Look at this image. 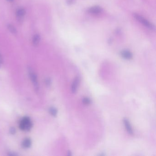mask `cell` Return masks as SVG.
I'll return each mask as SVG.
<instances>
[{
  "mask_svg": "<svg viewBox=\"0 0 156 156\" xmlns=\"http://www.w3.org/2000/svg\"><path fill=\"white\" fill-rule=\"evenodd\" d=\"M20 129L23 131H29L33 126V124L30 119L28 117H24L19 122Z\"/></svg>",
  "mask_w": 156,
  "mask_h": 156,
  "instance_id": "1",
  "label": "cell"
},
{
  "mask_svg": "<svg viewBox=\"0 0 156 156\" xmlns=\"http://www.w3.org/2000/svg\"><path fill=\"white\" fill-rule=\"evenodd\" d=\"M68 155H71V152H68Z\"/></svg>",
  "mask_w": 156,
  "mask_h": 156,
  "instance_id": "17",
  "label": "cell"
},
{
  "mask_svg": "<svg viewBox=\"0 0 156 156\" xmlns=\"http://www.w3.org/2000/svg\"><path fill=\"white\" fill-rule=\"evenodd\" d=\"M7 28L9 30V31L15 34L17 33V31L16 29L13 26V25L11 24H9L7 25Z\"/></svg>",
  "mask_w": 156,
  "mask_h": 156,
  "instance_id": "11",
  "label": "cell"
},
{
  "mask_svg": "<svg viewBox=\"0 0 156 156\" xmlns=\"http://www.w3.org/2000/svg\"><path fill=\"white\" fill-rule=\"evenodd\" d=\"M121 55L122 57L125 59H131L132 58V53L128 51H123L121 52Z\"/></svg>",
  "mask_w": 156,
  "mask_h": 156,
  "instance_id": "8",
  "label": "cell"
},
{
  "mask_svg": "<svg viewBox=\"0 0 156 156\" xmlns=\"http://www.w3.org/2000/svg\"><path fill=\"white\" fill-rule=\"evenodd\" d=\"M10 133L11 134H14L16 133V129L14 127H11L9 130Z\"/></svg>",
  "mask_w": 156,
  "mask_h": 156,
  "instance_id": "14",
  "label": "cell"
},
{
  "mask_svg": "<svg viewBox=\"0 0 156 156\" xmlns=\"http://www.w3.org/2000/svg\"><path fill=\"white\" fill-rule=\"evenodd\" d=\"M82 102L85 104H89L91 103V100L88 98H84L82 99Z\"/></svg>",
  "mask_w": 156,
  "mask_h": 156,
  "instance_id": "13",
  "label": "cell"
},
{
  "mask_svg": "<svg viewBox=\"0 0 156 156\" xmlns=\"http://www.w3.org/2000/svg\"><path fill=\"white\" fill-rule=\"evenodd\" d=\"M40 41V35L38 34H36L33 35V37L32 38V44L35 47L39 45Z\"/></svg>",
  "mask_w": 156,
  "mask_h": 156,
  "instance_id": "7",
  "label": "cell"
},
{
  "mask_svg": "<svg viewBox=\"0 0 156 156\" xmlns=\"http://www.w3.org/2000/svg\"><path fill=\"white\" fill-rule=\"evenodd\" d=\"M28 73H29V76L31 81L33 83L34 88L36 91H38L39 86V83L38 81L37 77L35 73L33 71V70L31 68H29L28 69Z\"/></svg>",
  "mask_w": 156,
  "mask_h": 156,
  "instance_id": "2",
  "label": "cell"
},
{
  "mask_svg": "<svg viewBox=\"0 0 156 156\" xmlns=\"http://www.w3.org/2000/svg\"><path fill=\"white\" fill-rule=\"evenodd\" d=\"M78 83H79V78L78 77H76L74 80V81L73 82V85H71V90L73 93H75L76 92V91L77 90V86L78 85Z\"/></svg>",
  "mask_w": 156,
  "mask_h": 156,
  "instance_id": "10",
  "label": "cell"
},
{
  "mask_svg": "<svg viewBox=\"0 0 156 156\" xmlns=\"http://www.w3.org/2000/svg\"><path fill=\"white\" fill-rule=\"evenodd\" d=\"M46 83L48 85H49L51 84V79L48 78L46 80Z\"/></svg>",
  "mask_w": 156,
  "mask_h": 156,
  "instance_id": "16",
  "label": "cell"
},
{
  "mask_svg": "<svg viewBox=\"0 0 156 156\" xmlns=\"http://www.w3.org/2000/svg\"><path fill=\"white\" fill-rule=\"evenodd\" d=\"M123 121H124V125L125 126L126 130H127V131L129 134H130V135H132L133 132L132 127L130 125V122L129 121L128 119L126 118H124Z\"/></svg>",
  "mask_w": 156,
  "mask_h": 156,
  "instance_id": "4",
  "label": "cell"
},
{
  "mask_svg": "<svg viewBox=\"0 0 156 156\" xmlns=\"http://www.w3.org/2000/svg\"><path fill=\"white\" fill-rule=\"evenodd\" d=\"M32 145V141L30 139L26 138L23 140L22 146L24 148H29Z\"/></svg>",
  "mask_w": 156,
  "mask_h": 156,
  "instance_id": "9",
  "label": "cell"
},
{
  "mask_svg": "<svg viewBox=\"0 0 156 156\" xmlns=\"http://www.w3.org/2000/svg\"><path fill=\"white\" fill-rule=\"evenodd\" d=\"M3 64V59L1 55H0V67L2 66Z\"/></svg>",
  "mask_w": 156,
  "mask_h": 156,
  "instance_id": "15",
  "label": "cell"
},
{
  "mask_svg": "<svg viewBox=\"0 0 156 156\" xmlns=\"http://www.w3.org/2000/svg\"><path fill=\"white\" fill-rule=\"evenodd\" d=\"M25 13H26V11L25 9L23 8H21L18 9V10L16 11V15L18 19H19L20 21L22 20V18L24 17Z\"/></svg>",
  "mask_w": 156,
  "mask_h": 156,
  "instance_id": "5",
  "label": "cell"
},
{
  "mask_svg": "<svg viewBox=\"0 0 156 156\" xmlns=\"http://www.w3.org/2000/svg\"><path fill=\"white\" fill-rule=\"evenodd\" d=\"M8 2H13V0H7Z\"/></svg>",
  "mask_w": 156,
  "mask_h": 156,
  "instance_id": "18",
  "label": "cell"
},
{
  "mask_svg": "<svg viewBox=\"0 0 156 156\" xmlns=\"http://www.w3.org/2000/svg\"><path fill=\"white\" fill-rule=\"evenodd\" d=\"M50 113L53 116H56L57 114V110L55 107H51L49 110Z\"/></svg>",
  "mask_w": 156,
  "mask_h": 156,
  "instance_id": "12",
  "label": "cell"
},
{
  "mask_svg": "<svg viewBox=\"0 0 156 156\" xmlns=\"http://www.w3.org/2000/svg\"><path fill=\"white\" fill-rule=\"evenodd\" d=\"M88 11L90 13L97 14L101 13L102 11V9L100 7H99V6H94V7H92L90 8Z\"/></svg>",
  "mask_w": 156,
  "mask_h": 156,
  "instance_id": "6",
  "label": "cell"
},
{
  "mask_svg": "<svg viewBox=\"0 0 156 156\" xmlns=\"http://www.w3.org/2000/svg\"><path fill=\"white\" fill-rule=\"evenodd\" d=\"M134 16L135 18H136L137 20H138L140 22H141V23L145 25V26L147 27V28L150 29H153L154 27L152 25L150 22L148 21L147 20H146L145 18L142 17V16L139 15L135 13L134 14Z\"/></svg>",
  "mask_w": 156,
  "mask_h": 156,
  "instance_id": "3",
  "label": "cell"
}]
</instances>
